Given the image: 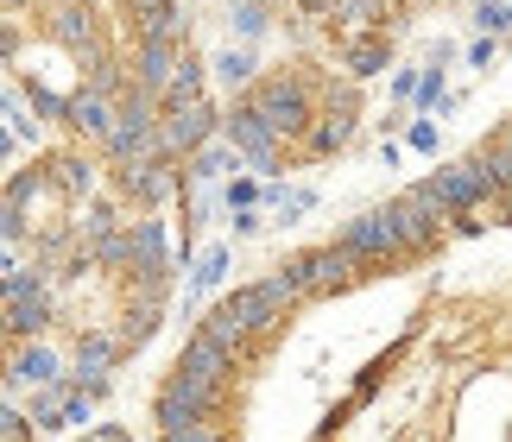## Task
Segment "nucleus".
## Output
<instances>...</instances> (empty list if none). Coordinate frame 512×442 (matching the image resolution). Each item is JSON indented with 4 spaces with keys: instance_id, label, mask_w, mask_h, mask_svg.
<instances>
[{
    "instance_id": "obj_2",
    "label": "nucleus",
    "mask_w": 512,
    "mask_h": 442,
    "mask_svg": "<svg viewBox=\"0 0 512 442\" xmlns=\"http://www.w3.org/2000/svg\"><path fill=\"white\" fill-rule=\"evenodd\" d=\"M89 442H127V436H121V430H95Z\"/></svg>"
},
{
    "instance_id": "obj_1",
    "label": "nucleus",
    "mask_w": 512,
    "mask_h": 442,
    "mask_svg": "<svg viewBox=\"0 0 512 442\" xmlns=\"http://www.w3.org/2000/svg\"><path fill=\"white\" fill-rule=\"evenodd\" d=\"M51 367H57V360H51L45 348H32V354H19V379H51Z\"/></svg>"
}]
</instances>
